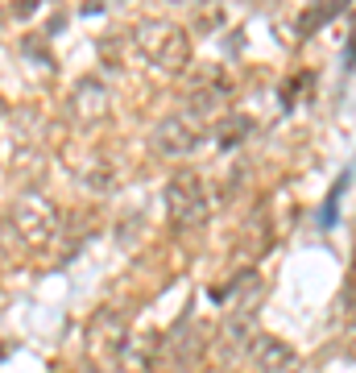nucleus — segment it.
Wrapping results in <instances>:
<instances>
[{"label":"nucleus","mask_w":356,"mask_h":373,"mask_svg":"<svg viewBox=\"0 0 356 373\" xmlns=\"http://www.w3.org/2000/svg\"><path fill=\"white\" fill-rule=\"evenodd\" d=\"M190 146H195V133L183 121H166L158 129V149L162 153H187Z\"/></svg>","instance_id":"3"},{"label":"nucleus","mask_w":356,"mask_h":373,"mask_svg":"<svg viewBox=\"0 0 356 373\" xmlns=\"http://www.w3.org/2000/svg\"><path fill=\"white\" fill-rule=\"evenodd\" d=\"M166 207L170 220L178 228H195L207 220V199H203V183L195 174H174L166 187Z\"/></svg>","instance_id":"2"},{"label":"nucleus","mask_w":356,"mask_h":373,"mask_svg":"<svg viewBox=\"0 0 356 373\" xmlns=\"http://www.w3.org/2000/svg\"><path fill=\"white\" fill-rule=\"evenodd\" d=\"M257 365L265 373H294V357L278 340H257Z\"/></svg>","instance_id":"4"},{"label":"nucleus","mask_w":356,"mask_h":373,"mask_svg":"<svg viewBox=\"0 0 356 373\" xmlns=\"http://www.w3.org/2000/svg\"><path fill=\"white\" fill-rule=\"evenodd\" d=\"M9 220H13V232H17L29 249H46L50 241H54V232H58V212H54V203L42 195L17 199L13 212H9Z\"/></svg>","instance_id":"1"}]
</instances>
